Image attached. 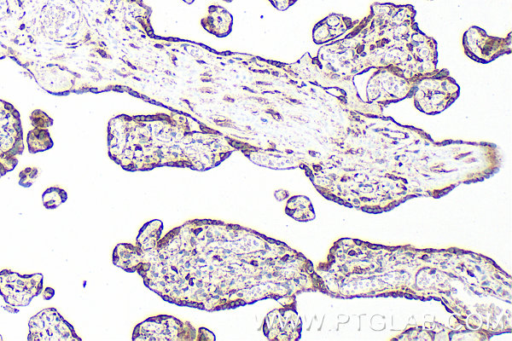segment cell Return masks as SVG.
Listing matches in <instances>:
<instances>
[{
    "label": "cell",
    "mask_w": 512,
    "mask_h": 341,
    "mask_svg": "<svg viewBox=\"0 0 512 341\" xmlns=\"http://www.w3.org/2000/svg\"><path fill=\"white\" fill-rule=\"evenodd\" d=\"M151 220L135 243H120L112 262L137 272L167 302L219 311L313 290L311 263L284 242L221 220L193 219L162 236Z\"/></svg>",
    "instance_id": "6da1fadb"
},
{
    "label": "cell",
    "mask_w": 512,
    "mask_h": 341,
    "mask_svg": "<svg viewBox=\"0 0 512 341\" xmlns=\"http://www.w3.org/2000/svg\"><path fill=\"white\" fill-rule=\"evenodd\" d=\"M412 5L374 3L370 12L340 39L323 45L316 57L339 77L354 81L377 68H395L417 80L437 67V43L415 21Z\"/></svg>",
    "instance_id": "7a4b0ae2"
},
{
    "label": "cell",
    "mask_w": 512,
    "mask_h": 341,
    "mask_svg": "<svg viewBox=\"0 0 512 341\" xmlns=\"http://www.w3.org/2000/svg\"><path fill=\"white\" fill-rule=\"evenodd\" d=\"M109 157L129 171L159 166L207 170L235 149L227 137L188 116L118 115L107 126Z\"/></svg>",
    "instance_id": "3957f363"
},
{
    "label": "cell",
    "mask_w": 512,
    "mask_h": 341,
    "mask_svg": "<svg viewBox=\"0 0 512 341\" xmlns=\"http://www.w3.org/2000/svg\"><path fill=\"white\" fill-rule=\"evenodd\" d=\"M459 94L460 87L449 71L438 68L416 80L411 97L419 111L433 115L447 109Z\"/></svg>",
    "instance_id": "277c9868"
},
{
    "label": "cell",
    "mask_w": 512,
    "mask_h": 341,
    "mask_svg": "<svg viewBox=\"0 0 512 341\" xmlns=\"http://www.w3.org/2000/svg\"><path fill=\"white\" fill-rule=\"evenodd\" d=\"M416 80L395 68L373 69L366 85V102L383 109L391 103L411 97Z\"/></svg>",
    "instance_id": "5b68a950"
},
{
    "label": "cell",
    "mask_w": 512,
    "mask_h": 341,
    "mask_svg": "<svg viewBox=\"0 0 512 341\" xmlns=\"http://www.w3.org/2000/svg\"><path fill=\"white\" fill-rule=\"evenodd\" d=\"M205 328L196 330L189 322L173 316L157 315L145 319L135 326L133 340H214L215 338L200 335Z\"/></svg>",
    "instance_id": "8992f818"
},
{
    "label": "cell",
    "mask_w": 512,
    "mask_h": 341,
    "mask_svg": "<svg viewBox=\"0 0 512 341\" xmlns=\"http://www.w3.org/2000/svg\"><path fill=\"white\" fill-rule=\"evenodd\" d=\"M23 151L20 114L11 103L0 99V169L6 174L12 171Z\"/></svg>",
    "instance_id": "52a82bcc"
},
{
    "label": "cell",
    "mask_w": 512,
    "mask_h": 341,
    "mask_svg": "<svg viewBox=\"0 0 512 341\" xmlns=\"http://www.w3.org/2000/svg\"><path fill=\"white\" fill-rule=\"evenodd\" d=\"M29 341H81L72 324H70L54 307H47L28 322Z\"/></svg>",
    "instance_id": "ba28073f"
},
{
    "label": "cell",
    "mask_w": 512,
    "mask_h": 341,
    "mask_svg": "<svg viewBox=\"0 0 512 341\" xmlns=\"http://www.w3.org/2000/svg\"><path fill=\"white\" fill-rule=\"evenodd\" d=\"M462 45L470 59L486 64L512 52V36H490L480 27L472 26L463 34Z\"/></svg>",
    "instance_id": "9c48e42d"
},
{
    "label": "cell",
    "mask_w": 512,
    "mask_h": 341,
    "mask_svg": "<svg viewBox=\"0 0 512 341\" xmlns=\"http://www.w3.org/2000/svg\"><path fill=\"white\" fill-rule=\"evenodd\" d=\"M43 290L41 273L19 274L10 269L0 271V296L7 305L23 307Z\"/></svg>",
    "instance_id": "30bf717a"
},
{
    "label": "cell",
    "mask_w": 512,
    "mask_h": 341,
    "mask_svg": "<svg viewBox=\"0 0 512 341\" xmlns=\"http://www.w3.org/2000/svg\"><path fill=\"white\" fill-rule=\"evenodd\" d=\"M358 21L343 14L332 13L315 24L312 39L317 45L329 44L350 32Z\"/></svg>",
    "instance_id": "8fae6325"
},
{
    "label": "cell",
    "mask_w": 512,
    "mask_h": 341,
    "mask_svg": "<svg viewBox=\"0 0 512 341\" xmlns=\"http://www.w3.org/2000/svg\"><path fill=\"white\" fill-rule=\"evenodd\" d=\"M200 23L208 33L223 38L232 31L233 17L224 7L213 4L208 7L207 14Z\"/></svg>",
    "instance_id": "7c38bea8"
},
{
    "label": "cell",
    "mask_w": 512,
    "mask_h": 341,
    "mask_svg": "<svg viewBox=\"0 0 512 341\" xmlns=\"http://www.w3.org/2000/svg\"><path fill=\"white\" fill-rule=\"evenodd\" d=\"M27 147L30 153H38L50 149L53 141L46 128L34 127L26 137Z\"/></svg>",
    "instance_id": "4fadbf2b"
},
{
    "label": "cell",
    "mask_w": 512,
    "mask_h": 341,
    "mask_svg": "<svg viewBox=\"0 0 512 341\" xmlns=\"http://www.w3.org/2000/svg\"><path fill=\"white\" fill-rule=\"evenodd\" d=\"M67 192L57 186L48 187L42 194V204L46 209H56L67 201Z\"/></svg>",
    "instance_id": "5bb4252c"
},
{
    "label": "cell",
    "mask_w": 512,
    "mask_h": 341,
    "mask_svg": "<svg viewBox=\"0 0 512 341\" xmlns=\"http://www.w3.org/2000/svg\"><path fill=\"white\" fill-rule=\"evenodd\" d=\"M31 123L37 128H48L53 120L45 112L36 110L31 114Z\"/></svg>",
    "instance_id": "9a60e30c"
},
{
    "label": "cell",
    "mask_w": 512,
    "mask_h": 341,
    "mask_svg": "<svg viewBox=\"0 0 512 341\" xmlns=\"http://www.w3.org/2000/svg\"><path fill=\"white\" fill-rule=\"evenodd\" d=\"M38 175V169L27 167L19 173V184L23 187H30Z\"/></svg>",
    "instance_id": "2e32d148"
},
{
    "label": "cell",
    "mask_w": 512,
    "mask_h": 341,
    "mask_svg": "<svg viewBox=\"0 0 512 341\" xmlns=\"http://www.w3.org/2000/svg\"><path fill=\"white\" fill-rule=\"evenodd\" d=\"M277 10L284 11L292 6L297 0H268Z\"/></svg>",
    "instance_id": "e0dca14e"
},
{
    "label": "cell",
    "mask_w": 512,
    "mask_h": 341,
    "mask_svg": "<svg viewBox=\"0 0 512 341\" xmlns=\"http://www.w3.org/2000/svg\"><path fill=\"white\" fill-rule=\"evenodd\" d=\"M55 294V290L52 287L43 288L41 295L43 299L50 300Z\"/></svg>",
    "instance_id": "ac0fdd59"
},
{
    "label": "cell",
    "mask_w": 512,
    "mask_h": 341,
    "mask_svg": "<svg viewBox=\"0 0 512 341\" xmlns=\"http://www.w3.org/2000/svg\"><path fill=\"white\" fill-rule=\"evenodd\" d=\"M186 4H192L195 0H182Z\"/></svg>",
    "instance_id": "d6986e66"
},
{
    "label": "cell",
    "mask_w": 512,
    "mask_h": 341,
    "mask_svg": "<svg viewBox=\"0 0 512 341\" xmlns=\"http://www.w3.org/2000/svg\"><path fill=\"white\" fill-rule=\"evenodd\" d=\"M4 175H5V173L0 169V178H1L2 176H4Z\"/></svg>",
    "instance_id": "ffe728a7"
},
{
    "label": "cell",
    "mask_w": 512,
    "mask_h": 341,
    "mask_svg": "<svg viewBox=\"0 0 512 341\" xmlns=\"http://www.w3.org/2000/svg\"><path fill=\"white\" fill-rule=\"evenodd\" d=\"M0 340H2V337H1V335H0Z\"/></svg>",
    "instance_id": "44dd1931"
}]
</instances>
